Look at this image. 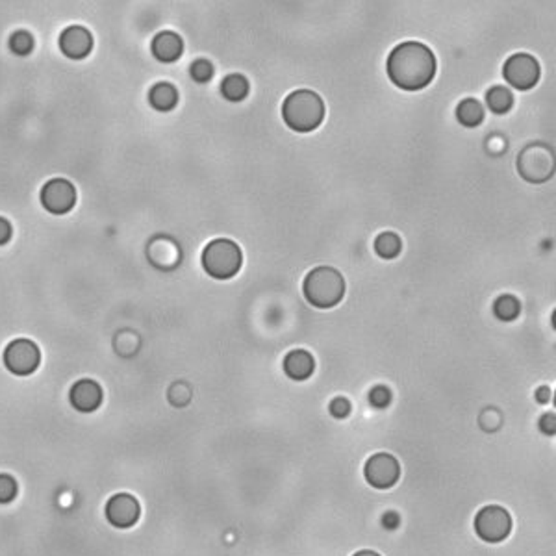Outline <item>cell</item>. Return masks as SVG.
<instances>
[{
	"instance_id": "obj_28",
	"label": "cell",
	"mask_w": 556,
	"mask_h": 556,
	"mask_svg": "<svg viewBox=\"0 0 556 556\" xmlns=\"http://www.w3.org/2000/svg\"><path fill=\"white\" fill-rule=\"evenodd\" d=\"M11 238V227L10 223L0 217V245H4Z\"/></svg>"
},
{
	"instance_id": "obj_17",
	"label": "cell",
	"mask_w": 556,
	"mask_h": 556,
	"mask_svg": "<svg viewBox=\"0 0 556 556\" xmlns=\"http://www.w3.org/2000/svg\"><path fill=\"white\" fill-rule=\"evenodd\" d=\"M456 115H458L460 123L465 124V126H476L484 119V110H482L481 103H476L473 98H467L464 103H460Z\"/></svg>"
},
{
	"instance_id": "obj_4",
	"label": "cell",
	"mask_w": 556,
	"mask_h": 556,
	"mask_svg": "<svg viewBox=\"0 0 556 556\" xmlns=\"http://www.w3.org/2000/svg\"><path fill=\"white\" fill-rule=\"evenodd\" d=\"M202 265L213 278H230L241 267V250L230 239H216L204 248Z\"/></svg>"
},
{
	"instance_id": "obj_23",
	"label": "cell",
	"mask_w": 556,
	"mask_h": 556,
	"mask_svg": "<svg viewBox=\"0 0 556 556\" xmlns=\"http://www.w3.org/2000/svg\"><path fill=\"white\" fill-rule=\"evenodd\" d=\"M211 75H213V67H211L210 61L199 60L191 65V76L197 82H208L211 78Z\"/></svg>"
},
{
	"instance_id": "obj_8",
	"label": "cell",
	"mask_w": 556,
	"mask_h": 556,
	"mask_svg": "<svg viewBox=\"0 0 556 556\" xmlns=\"http://www.w3.org/2000/svg\"><path fill=\"white\" fill-rule=\"evenodd\" d=\"M502 75L510 86H513L519 91H527L540 78V67L532 56L516 54L504 63Z\"/></svg>"
},
{
	"instance_id": "obj_14",
	"label": "cell",
	"mask_w": 556,
	"mask_h": 556,
	"mask_svg": "<svg viewBox=\"0 0 556 556\" xmlns=\"http://www.w3.org/2000/svg\"><path fill=\"white\" fill-rule=\"evenodd\" d=\"M284 371L293 380H306L313 373V358L306 351L290 352L284 360Z\"/></svg>"
},
{
	"instance_id": "obj_6",
	"label": "cell",
	"mask_w": 556,
	"mask_h": 556,
	"mask_svg": "<svg viewBox=\"0 0 556 556\" xmlns=\"http://www.w3.org/2000/svg\"><path fill=\"white\" fill-rule=\"evenodd\" d=\"M39 349L30 340H15L6 347L4 363L13 375L27 377L39 368Z\"/></svg>"
},
{
	"instance_id": "obj_24",
	"label": "cell",
	"mask_w": 556,
	"mask_h": 556,
	"mask_svg": "<svg viewBox=\"0 0 556 556\" xmlns=\"http://www.w3.org/2000/svg\"><path fill=\"white\" fill-rule=\"evenodd\" d=\"M389 400H391V393H389V389L384 388V386L373 388L371 393H369V403H371L375 408H386V406L389 405Z\"/></svg>"
},
{
	"instance_id": "obj_18",
	"label": "cell",
	"mask_w": 556,
	"mask_h": 556,
	"mask_svg": "<svg viewBox=\"0 0 556 556\" xmlns=\"http://www.w3.org/2000/svg\"><path fill=\"white\" fill-rule=\"evenodd\" d=\"M488 106L495 114H504L512 106V93L504 87H492L486 95Z\"/></svg>"
},
{
	"instance_id": "obj_7",
	"label": "cell",
	"mask_w": 556,
	"mask_h": 556,
	"mask_svg": "<svg viewBox=\"0 0 556 556\" xmlns=\"http://www.w3.org/2000/svg\"><path fill=\"white\" fill-rule=\"evenodd\" d=\"M363 473H366V479H368V482L373 488L388 490V488L395 486V482L399 481L400 467L395 456L388 453H378L373 454L371 458L366 462Z\"/></svg>"
},
{
	"instance_id": "obj_5",
	"label": "cell",
	"mask_w": 556,
	"mask_h": 556,
	"mask_svg": "<svg viewBox=\"0 0 556 556\" xmlns=\"http://www.w3.org/2000/svg\"><path fill=\"white\" fill-rule=\"evenodd\" d=\"M512 530V518L504 508L490 504L484 506L475 518V532L488 543H499L506 540Z\"/></svg>"
},
{
	"instance_id": "obj_26",
	"label": "cell",
	"mask_w": 556,
	"mask_h": 556,
	"mask_svg": "<svg viewBox=\"0 0 556 556\" xmlns=\"http://www.w3.org/2000/svg\"><path fill=\"white\" fill-rule=\"evenodd\" d=\"M399 523H400V518L397 512H386L382 516V525L386 527V529H389V530L397 529V527H399Z\"/></svg>"
},
{
	"instance_id": "obj_11",
	"label": "cell",
	"mask_w": 556,
	"mask_h": 556,
	"mask_svg": "<svg viewBox=\"0 0 556 556\" xmlns=\"http://www.w3.org/2000/svg\"><path fill=\"white\" fill-rule=\"evenodd\" d=\"M60 47L61 52L65 56H69L73 60H80L86 58L91 52L93 39L91 33L87 32L86 28L82 27H70L67 28L60 38Z\"/></svg>"
},
{
	"instance_id": "obj_2",
	"label": "cell",
	"mask_w": 556,
	"mask_h": 556,
	"mask_svg": "<svg viewBox=\"0 0 556 556\" xmlns=\"http://www.w3.org/2000/svg\"><path fill=\"white\" fill-rule=\"evenodd\" d=\"M282 117L292 130L297 132H312L321 124L324 117L323 100L317 93L308 89L293 91L284 100L282 106Z\"/></svg>"
},
{
	"instance_id": "obj_16",
	"label": "cell",
	"mask_w": 556,
	"mask_h": 556,
	"mask_svg": "<svg viewBox=\"0 0 556 556\" xmlns=\"http://www.w3.org/2000/svg\"><path fill=\"white\" fill-rule=\"evenodd\" d=\"M221 91L228 100L238 103V100H243V98L247 97L248 82L245 80L241 75H230L225 78V82H223Z\"/></svg>"
},
{
	"instance_id": "obj_10",
	"label": "cell",
	"mask_w": 556,
	"mask_h": 556,
	"mask_svg": "<svg viewBox=\"0 0 556 556\" xmlns=\"http://www.w3.org/2000/svg\"><path fill=\"white\" fill-rule=\"evenodd\" d=\"M141 508L137 499L128 493H117L106 504V519L117 529L134 527L140 519Z\"/></svg>"
},
{
	"instance_id": "obj_1",
	"label": "cell",
	"mask_w": 556,
	"mask_h": 556,
	"mask_svg": "<svg viewBox=\"0 0 556 556\" xmlns=\"http://www.w3.org/2000/svg\"><path fill=\"white\" fill-rule=\"evenodd\" d=\"M436 75V58L423 43L408 41L395 47L388 58V76L395 86L406 91L427 87Z\"/></svg>"
},
{
	"instance_id": "obj_22",
	"label": "cell",
	"mask_w": 556,
	"mask_h": 556,
	"mask_svg": "<svg viewBox=\"0 0 556 556\" xmlns=\"http://www.w3.org/2000/svg\"><path fill=\"white\" fill-rule=\"evenodd\" d=\"M17 495V482L13 476L0 475V504H8L15 499Z\"/></svg>"
},
{
	"instance_id": "obj_21",
	"label": "cell",
	"mask_w": 556,
	"mask_h": 556,
	"mask_svg": "<svg viewBox=\"0 0 556 556\" xmlns=\"http://www.w3.org/2000/svg\"><path fill=\"white\" fill-rule=\"evenodd\" d=\"M33 47V39L28 32H15L10 39V49L19 56L30 54Z\"/></svg>"
},
{
	"instance_id": "obj_13",
	"label": "cell",
	"mask_w": 556,
	"mask_h": 556,
	"mask_svg": "<svg viewBox=\"0 0 556 556\" xmlns=\"http://www.w3.org/2000/svg\"><path fill=\"white\" fill-rule=\"evenodd\" d=\"M152 52L160 61L171 63V61L179 60L182 54V39L173 32L158 33L152 41Z\"/></svg>"
},
{
	"instance_id": "obj_9",
	"label": "cell",
	"mask_w": 556,
	"mask_h": 556,
	"mask_svg": "<svg viewBox=\"0 0 556 556\" xmlns=\"http://www.w3.org/2000/svg\"><path fill=\"white\" fill-rule=\"evenodd\" d=\"M41 202L50 213H56V216L67 213L76 202L75 186L63 179L50 180L41 191Z\"/></svg>"
},
{
	"instance_id": "obj_19",
	"label": "cell",
	"mask_w": 556,
	"mask_h": 556,
	"mask_svg": "<svg viewBox=\"0 0 556 556\" xmlns=\"http://www.w3.org/2000/svg\"><path fill=\"white\" fill-rule=\"evenodd\" d=\"M375 250L382 258H395L400 250V239L391 232L380 234L375 241Z\"/></svg>"
},
{
	"instance_id": "obj_29",
	"label": "cell",
	"mask_w": 556,
	"mask_h": 556,
	"mask_svg": "<svg viewBox=\"0 0 556 556\" xmlns=\"http://www.w3.org/2000/svg\"><path fill=\"white\" fill-rule=\"evenodd\" d=\"M536 399H538V403H549V400H551V389L540 388L538 389V393H536Z\"/></svg>"
},
{
	"instance_id": "obj_30",
	"label": "cell",
	"mask_w": 556,
	"mask_h": 556,
	"mask_svg": "<svg viewBox=\"0 0 556 556\" xmlns=\"http://www.w3.org/2000/svg\"><path fill=\"white\" fill-rule=\"evenodd\" d=\"M354 556H380V555L375 551H358Z\"/></svg>"
},
{
	"instance_id": "obj_15",
	"label": "cell",
	"mask_w": 556,
	"mask_h": 556,
	"mask_svg": "<svg viewBox=\"0 0 556 556\" xmlns=\"http://www.w3.org/2000/svg\"><path fill=\"white\" fill-rule=\"evenodd\" d=\"M176 100H179V95L171 84H158V86L152 87L151 104L160 112H167V110L174 108Z\"/></svg>"
},
{
	"instance_id": "obj_25",
	"label": "cell",
	"mask_w": 556,
	"mask_h": 556,
	"mask_svg": "<svg viewBox=\"0 0 556 556\" xmlns=\"http://www.w3.org/2000/svg\"><path fill=\"white\" fill-rule=\"evenodd\" d=\"M330 414L334 417H338V419H343V417H347L351 414V403L347 399H343V397H338V399H334L330 403Z\"/></svg>"
},
{
	"instance_id": "obj_12",
	"label": "cell",
	"mask_w": 556,
	"mask_h": 556,
	"mask_svg": "<svg viewBox=\"0 0 556 556\" xmlns=\"http://www.w3.org/2000/svg\"><path fill=\"white\" fill-rule=\"evenodd\" d=\"M103 403V389L95 380H80L70 389V405L78 412H95Z\"/></svg>"
},
{
	"instance_id": "obj_27",
	"label": "cell",
	"mask_w": 556,
	"mask_h": 556,
	"mask_svg": "<svg viewBox=\"0 0 556 556\" xmlns=\"http://www.w3.org/2000/svg\"><path fill=\"white\" fill-rule=\"evenodd\" d=\"M540 428L546 434H555V414H546L540 419Z\"/></svg>"
},
{
	"instance_id": "obj_20",
	"label": "cell",
	"mask_w": 556,
	"mask_h": 556,
	"mask_svg": "<svg viewBox=\"0 0 556 556\" xmlns=\"http://www.w3.org/2000/svg\"><path fill=\"white\" fill-rule=\"evenodd\" d=\"M493 310H495L497 317L502 319V321H512V319L518 317L519 313L518 299L510 297V295H504V297L497 299Z\"/></svg>"
},
{
	"instance_id": "obj_3",
	"label": "cell",
	"mask_w": 556,
	"mask_h": 556,
	"mask_svg": "<svg viewBox=\"0 0 556 556\" xmlns=\"http://www.w3.org/2000/svg\"><path fill=\"white\" fill-rule=\"evenodd\" d=\"M345 293L343 276L332 267H317L310 271L304 280V295L308 303L317 308H332L340 303Z\"/></svg>"
}]
</instances>
